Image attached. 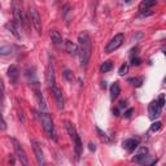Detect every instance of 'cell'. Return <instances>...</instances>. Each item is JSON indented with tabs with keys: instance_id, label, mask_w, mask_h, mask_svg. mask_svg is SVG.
<instances>
[{
	"instance_id": "6da1fadb",
	"label": "cell",
	"mask_w": 166,
	"mask_h": 166,
	"mask_svg": "<svg viewBox=\"0 0 166 166\" xmlns=\"http://www.w3.org/2000/svg\"><path fill=\"white\" fill-rule=\"evenodd\" d=\"M78 55L81 57V65L83 68H87L91 59V38L88 33L82 31L78 35Z\"/></svg>"
},
{
	"instance_id": "7a4b0ae2",
	"label": "cell",
	"mask_w": 166,
	"mask_h": 166,
	"mask_svg": "<svg viewBox=\"0 0 166 166\" xmlns=\"http://www.w3.org/2000/svg\"><path fill=\"white\" fill-rule=\"evenodd\" d=\"M39 118H40L42 126H43V128H44V131L47 132V135H48L52 140L56 141V140H57V132H56V128H55V123H53L52 117H51V115H49L48 113L43 112V113H40Z\"/></svg>"
},
{
	"instance_id": "3957f363",
	"label": "cell",
	"mask_w": 166,
	"mask_h": 166,
	"mask_svg": "<svg viewBox=\"0 0 166 166\" xmlns=\"http://www.w3.org/2000/svg\"><path fill=\"white\" fill-rule=\"evenodd\" d=\"M12 8H13V18H14V24L18 25V26H25V27L27 29V27H29V26H27L29 18L24 16V13H22V9H21L20 3H18V2H13Z\"/></svg>"
},
{
	"instance_id": "277c9868",
	"label": "cell",
	"mask_w": 166,
	"mask_h": 166,
	"mask_svg": "<svg viewBox=\"0 0 166 166\" xmlns=\"http://www.w3.org/2000/svg\"><path fill=\"white\" fill-rule=\"evenodd\" d=\"M27 18H29V22H31L35 27V30L38 31V34H42V20L39 16V12L38 9L35 8L34 5L29 7V13H27Z\"/></svg>"
},
{
	"instance_id": "5b68a950",
	"label": "cell",
	"mask_w": 166,
	"mask_h": 166,
	"mask_svg": "<svg viewBox=\"0 0 166 166\" xmlns=\"http://www.w3.org/2000/svg\"><path fill=\"white\" fill-rule=\"evenodd\" d=\"M12 143H13V147H14V152H16V156L18 158V161L21 162V166H30V162H29V157L25 152L24 147L20 144L18 140L16 139H12Z\"/></svg>"
},
{
	"instance_id": "8992f818",
	"label": "cell",
	"mask_w": 166,
	"mask_h": 166,
	"mask_svg": "<svg viewBox=\"0 0 166 166\" xmlns=\"http://www.w3.org/2000/svg\"><path fill=\"white\" fill-rule=\"evenodd\" d=\"M125 42V34L123 33H119L117 35H114V38L110 39V42L106 44L105 47V53H112L114 52L115 49H118Z\"/></svg>"
},
{
	"instance_id": "52a82bcc",
	"label": "cell",
	"mask_w": 166,
	"mask_h": 166,
	"mask_svg": "<svg viewBox=\"0 0 166 166\" xmlns=\"http://www.w3.org/2000/svg\"><path fill=\"white\" fill-rule=\"evenodd\" d=\"M31 146H33V150H34V155H35V158L38 161V165L39 166H46V158H44V155H43V150L42 148L39 147V143L35 141V140H31Z\"/></svg>"
},
{
	"instance_id": "ba28073f",
	"label": "cell",
	"mask_w": 166,
	"mask_h": 166,
	"mask_svg": "<svg viewBox=\"0 0 166 166\" xmlns=\"http://www.w3.org/2000/svg\"><path fill=\"white\" fill-rule=\"evenodd\" d=\"M52 88V93H53V96H55V101H56V105H57V108H59V110H62L64 109V106H65V104H64V96H62V91L60 90V87L59 86H53V87H51Z\"/></svg>"
},
{
	"instance_id": "9c48e42d",
	"label": "cell",
	"mask_w": 166,
	"mask_h": 166,
	"mask_svg": "<svg viewBox=\"0 0 166 166\" xmlns=\"http://www.w3.org/2000/svg\"><path fill=\"white\" fill-rule=\"evenodd\" d=\"M148 112H149V117L152 119H156L157 117H160L161 115V112H162V108L158 105V103L156 101H152L148 106Z\"/></svg>"
},
{
	"instance_id": "30bf717a",
	"label": "cell",
	"mask_w": 166,
	"mask_h": 166,
	"mask_svg": "<svg viewBox=\"0 0 166 166\" xmlns=\"http://www.w3.org/2000/svg\"><path fill=\"white\" fill-rule=\"evenodd\" d=\"M18 77H20V70L16 65H11L8 68V78L11 79L12 83H17L18 81Z\"/></svg>"
},
{
	"instance_id": "8fae6325",
	"label": "cell",
	"mask_w": 166,
	"mask_h": 166,
	"mask_svg": "<svg viewBox=\"0 0 166 166\" xmlns=\"http://www.w3.org/2000/svg\"><path fill=\"white\" fill-rule=\"evenodd\" d=\"M73 146H74L75 158H77V160H79V157H81V155H82V148H83L82 140H81V138H79V135H77L75 138L73 139Z\"/></svg>"
},
{
	"instance_id": "7c38bea8",
	"label": "cell",
	"mask_w": 166,
	"mask_h": 166,
	"mask_svg": "<svg viewBox=\"0 0 166 166\" xmlns=\"http://www.w3.org/2000/svg\"><path fill=\"white\" fill-rule=\"evenodd\" d=\"M138 146H139V139H127L123 141V148L127 152H132Z\"/></svg>"
},
{
	"instance_id": "4fadbf2b",
	"label": "cell",
	"mask_w": 166,
	"mask_h": 166,
	"mask_svg": "<svg viewBox=\"0 0 166 166\" xmlns=\"http://www.w3.org/2000/svg\"><path fill=\"white\" fill-rule=\"evenodd\" d=\"M65 51L71 56H77L78 55V46L74 44V43L70 42V40H65Z\"/></svg>"
},
{
	"instance_id": "5bb4252c",
	"label": "cell",
	"mask_w": 166,
	"mask_h": 166,
	"mask_svg": "<svg viewBox=\"0 0 166 166\" xmlns=\"http://www.w3.org/2000/svg\"><path fill=\"white\" fill-rule=\"evenodd\" d=\"M34 84H35V96H37V99H38V101H39V105H40V108H42V110H44L47 105H46V100H44V97H43L42 92H40V90H39V83H38V82H35Z\"/></svg>"
},
{
	"instance_id": "9a60e30c",
	"label": "cell",
	"mask_w": 166,
	"mask_h": 166,
	"mask_svg": "<svg viewBox=\"0 0 166 166\" xmlns=\"http://www.w3.org/2000/svg\"><path fill=\"white\" fill-rule=\"evenodd\" d=\"M147 155H148V149L146 147H143L138 153H136V156L132 157V162H141L147 158Z\"/></svg>"
},
{
	"instance_id": "2e32d148",
	"label": "cell",
	"mask_w": 166,
	"mask_h": 166,
	"mask_svg": "<svg viewBox=\"0 0 166 166\" xmlns=\"http://www.w3.org/2000/svg\"><path fill=\"white\" fill-rule=\"evenodd\" d=\"M155 4H156V2H141L140 7H139L140 14H143V16H148V14H150V13H147L146 11H149L150 7H153Z\"/></svg>"
},
{
	"instance_id": "e0dca14e",
	"label": "cell",
	"mask_w": 166,
	"mask_h": 166,
	"mask_svg": "<svg viewBox=\"0 0 166 166\" xmlns=\"http://www.w3.org/2000/svg\"><path fill=\"white\" fill-rule=\"evenodd\" d=\"M48 79H49V84H51V87L56 86V78H55V65L53 62L51 61L48 65Z\"/></svg>"
},
{
	"instance_id": "ac0fdd59",
	"label": "cell",
	"mask_w": 166,
	"mask_h": 166,
	"mask_svg": "<svg viewBox=\"0 0 166 166\" xmlns=\"http://www.w3.org/2000/svg\"><path fill=\"white\" fill-rule=\"evenodd\" d=\"M119 92H121V87H119V83L118 82H114L110 86V99L115 100L119 96Z\"/></svg>"
},
{
	"instance_id": "d6986e66",
	"label": "cell",
	"mask_w": 166,
	"mask_h": 166,
	"mask_svg": "<svg viewBox=\"0 0 166 166\" xmlns=\"http://www.w3.org/2000/svg\"><path fill=\"white\" fill-rule=\"evenodd\" d=\"M49 38H51V40H52V43L53 44H61L62 43V38H61V35H60V33L59 31H56V30H52L51 33H49Z\"/></svg>"
},
{
	"instance_id": "ffe728a7",
	"label": "cell",
	"mask_w": 166,
	"mask_h": 166,
	"mask_svg": "<svg viewBox=\"0 0 166 166\" xmlns=\"http://www.w3.org/2000/svg\"><path fill=\"white\" fill-rule=\"evenodd\" d=\"M65 127H66L68 134H69V136L71 138V140H73V139L75 138V136L78 135V134H77V131H75L74 125H73V123H70V122H65Z\"/></svg>"
},
{
	"instance_id": "44dd1931",
	"label": "cell",
	"mask_w": 166,
	"mask_h": 166,
	"mask_svg": "<svg viewBox=\"0 0 166 166\" xmlns=\"http://www.w3.org/2000/svg\"><path fill=\"white\" fill-rule=\"evenodd\" d=\"M144 82V78L143 77H135V78H128V83H131L135 87H140Z\"/></svg>"
},
{
	"instance_id": "7402d4cb",
	"label": "cell",
	"mask_w": 166,
	"mask_h": 166,
	"mask_svg": "<svg viewBox=\"0 0 166 166\" xmlns=\"http://www.w3.org/2000/svg\"><path fill=\"white\" fill-rule=\"evenodd\" d=\"M112 69H113L112 61H104L101 64V66H100V71H101V73H108V71H110Z\"/></svg>"
},
{
	"instance_id": "603a6c76",
	"label": "cell",
	"mask_w": 166,
	"mask_h": 166,
	"mask_svg": "<svg viewBox=\"0 0 166 166\" xmlns=\"http://www.w3.org/2000/svg\"><path fill=\"white\" fill-rule=\"evenodd\" d=\"M4 92H5L4 82L0 79V108H3V105H4Z\"/></svg>"
},
{
	"instance_id": "cb8c5ba5",
	"label": "cell",
	"mask_w": 166,
	"mask_h": 166,
	"mask_svg": "<svg viewBox=\"0 0 166 166\" xmlns=\"http://www.w3.org/2000/svg\"><path fill=\"white\" fill-rule=\"evenodd\" d=\"M62 75H64V78L66 79L68 82H73V81H74V74H73V71H71V70H69V69L64 70Z\"/></svg>"
},
{
	"instance_id": "d4e9b609",
	"label": "cell",
	"mask_w": 166,
	"mask_h": 166,
	"mask_svg": "<svg viewBox=\"0 0 166 166\" xmlns=\"http://www.w3.org/2000/svg\"><path fill=\"white\" fill-rule=\"evenodd\" d=\"M7 29H9V31L16 37L17 39H20V34L17 33V29H16V25L14 24H7Z\"/></svg>"
},
{
	"instance_id": "484cf974",
	"label": "cell",
	"mask_w": 166,
	"mask_h": 166,
	"mask_svg": "<svg viewBox=\"0 0 166 166\" xmlns=\"http://www.w3.org/2000/svg\"><path fill=\"white\" fill-rule=\"evenodd\" d=\"M128 66H130V64H127V62H125L123 65H122V66L119 68V71H118L119 75H125L128 71Z\"/></svg>"
},
{
	"instance_id": "4316f807",
	"label": "cell",
	"mask_w": 166,
	"mask_h": 166,
	"mask_svg": "<svg viewBox=\"0 0 166 166\" xmlns=\"http://www.w3.org/2000/svg\"><path fill=\"white\" fill-rule=\"evenodd\" d=\"M162 127V123L160 121H157V122H155V123H152V126H150V131H158Z\"/></svg>"
},
{
	"instance_id": "83f0119b",
	"label": "cell",
	"mask_w": 166,
	"mask_h": 166,
	"mask_svg": "<svg viewBox=\"0 0 166 166\" xmlns=\"http://www.w3.org/2000/svg\"><path fill=\"white\" fill-rule=\"evenodd\" d=\"M140 64H141V60L139 59L138 56H132L131 57V65L132 66H139Z\"/></svg>"
},
{
	"instance_id": "f1b7e54d",
	"label": "cell",
	"mask_w": 166,
	"mask_h": 166,
	"mask_svg": "<svg viewBox=\"0 0 166 166\" xmlns=\"http://www.w3.org/2000/svg\"><path fill=\"white\" fill-rule=\"evenodd\" d=\"M96 131L99 132V135H100V138H101L103 140H105L106 143H109V141H110L109 139H108V136H106V134H105V132H103V131H101V130H100L99 127H96Z\"/></svg>"
},
{
	"instance_id": "f546056e",
	"label": "cell",
	"mask_w": 166,
	"mask_h": 166,
	"mask_svg": "<svg viewBox=\"0 0 166 166\" xmlns=\"http://www.w3.org/2000/svg\"><path fill=\"white\" fill-rule=\"evenodd\" d=\"M156 101L158 103V105H160L161 108H164V105H165V93H160L158 100H156Z\"/></svg>"
},
{
	"instance_id": "4dcf8cb0",
	"label": "cell",
	"mask_w": 166,
	"mask_h": 166,
	"mask_svg": "<svg viewBox=\"0 0 166 166\" xmlns=\"http://www.w3.org/2000/svg\"><path fill=\"white\" fill-rule=\"evenodd\" d=\"M7 128V122L4 121V118H3V115L2 114H0V130H3V131H4V130Z\"/></svg>"
},
{
	"instance_id": "1f68e13d",
	"label": "cell",
	"mask_w": 166,
	"mask_h": 166,
	"mask_svg": "<svg viewBox=\"0 0 166 166\" xmlns=\"http://www.w3.org/2000/svg\"><path fill=\"white\" fill-rule=\"evenodd\" d=\"M132 113H134V109H132V108H130V109H128V110H126V112H125V114H123V115H125V118H130V117H131V114H132Z\"/></svg>"
},
{
	"instance_id": "d6a6232c",
	"label": "cell",
	"mask_w": 166,
	"mask_h": 166,
	"mask_svg": "<svg viewBox=\"0 0 166 166\" xmlns=\"http://www.w3.org/2000/svg\"><path fill=\"white\" fill-rule=\"evenodd\" d=\"M88 149L91 150V152H95V150H96V146L91 141V143H88Z\"/></svg>"
},
{
	"instance_id": "836d02e7",
	"label": "cell",
	"mask_w": 166,
	"mask_h": 166,
	"mask_svg": "<svg viewBox=\"0 0 166 166\" xmlns=\"http://www.w3.org/2000/svg\"><path fill=\"white\" fill-rule=\"evenodd\" d=\"M126 105H127V103L125 101V100H122V101H119V104H118V109H123V108H126Z\"/></svg>"
},
{
	"instance_id": "e575fe53",
	"label": "cell",
	"mask_w": 166,
	"mask_h": 166,
	"mask_svg": "<svg viewBox=\"0 0 166 166\" xmlns=\"http://www.w3.org/2000/svg\"><path fill=\"white\" fill-rule=\"evenodd\" d=\"M18 117H20L21 122H22V123H25V117H24V114H22V112H21V110H18Z\"/></svg>"
},
{
	"instance_id": "d590c367",
	"label": "cell",
	"mask_w": 166,
	"mask_h": 166,
	"mask_svg": "<svg viewBox=\"0 0 166 166\" xmlns=\"http://www.w3.org/2000/svg\"><path fill=\"white\" fill-rule=\"evenodd\" d=\"M156 164H157V160H155V161H152V162H150V164H149L148 166H155Z\"/></svg>"
},
{
	"instance_id": "8d00e7d4",
	"label": "cell",
	"mask_w": 166,
	"mask_h": 166,
	"mask_svg": "<svg viewBox=\"0 0 166 166\" xmlns=\"http://www.w3.org/2000/svg\"><path fill=\"white\" fill-rule=\"evenodd\" d=\"M0 7H2V5H0Z\"/></svg>"
}]
</instances>
